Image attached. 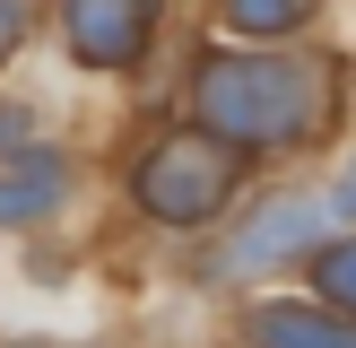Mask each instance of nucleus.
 <instances>
[{"label":"nucleus","mask_w":356,"mask_h":348,"mask_svg":"<svg viewBox=\"0 0 356 348\" xmlns=\"http://www.w3.org/2000/svg\"><path fill=\"white\" fill-rule=\"evenodd\" d=\"M313 278H322V305L356 322V235H348V244H330V253L313 261Z\"/></svg>","instance_id":"obj_7"},{"label":"nucleus","mask_w":356,"mask_h":348,"mask_svg":"<svg viewBox=\"0 0 356 348\" xmlns=\"http://www.w3.org/2000/svg\"><path fill=\"white\" fill-rule=\"evenodd\" d=\"M209 139H235V148H305L330 131V87L322 61H287V52H209L200 79H191Z\"/></svg>","instance_id":"obj_1"},{"label":"nucleus","mask_w":356,"mask_h":348,"mask_svg":"<svg viewBox=\"0 0 356 348\" xmlns=\"http://www.w3.org/2000/svg\"><path fill=\"white\" fill-rule=\"evenodd\" d=\"M322 235H330V200H270L235 244H226V261H235V270H270V261L313 253Z\"/></svg>","instance_id":"obj_4"},{"label":"nucleus","mask_w":356,"mask_h":348,"mask_svg":"<svg viewBox=\"0 0 356 348\" xmlns=\"http://www.w3.org/2000/svg\"><path fill=\"white\" fill-rule=\"evenodd\" d=\"M17 44H26V9H17V0H0V61H9Z\"/></svg>","instance_id":"obj_9"},{"label":"nucleus","mask_w":356,"mask_h":348,"mask_svg":"<svg viewBox=\"0 0 356 348\" xmlns=\"http://www.w3.org/2000/svg\"><path fill=\"white\" fill-rule=\"evenodd\" d=\"M156 35V0H70V52L87 70H139Z\"/></svg>","instance_id":"obj_3"},{"label":"nucleus","mask_w":356,"mask_h":348,"mask_svg":"<svg viewBox=\"0 0 356 348\" xmlns=\"http://www.w3.org/2000/svg\"><path fill=\"white\" fill-rule=\"evenodd\" d=\"M70 191V174L52 166V157H26L17 174H0V226H26V218H44L52 200Z\"/></svg>","instance_id":"obj_6"},{"label":"nucleus","mask_w":356,"mask_h":348,"mask_svg":"<svg viewBox=\"0 0 356 348\" xmlns=\"http://www.w3.org/2000/svg\"><path fill=\"white\" fill-rule=\"evenodd\" d=\"M305 9H313V0H226V17H235L243 35H287Z\"/></svg>","instance_id":"obj_8"},{"label":"nucleus","mask_w":356,"mask_h":348,"mask_svg":"<svg viewBox=\"0 0 356 348\" xmlns=\"http://www.w3.org/2000/svg\"><path fill=\"white\" fill-rule=\"evenodd\" d=\"M131 200L165 226H209L235 200V148H218L209 131H165L131 166Z\"/></svg>","instance_id":"obj_2"},{"label":"nucleus","mask_w":356,"mask_h":348,"mask_svg":"<svg viewBox=\"0 0 356 348\" xmlns=\"http://www.w3.org/2000/svg\"><path fill=\"white\" fill-rule=\"evenodd\" d=\"M252 348H356V322L330 305H261L252 313Z\"/></svg>","instance_id":"obj_5"}]
</instances>
